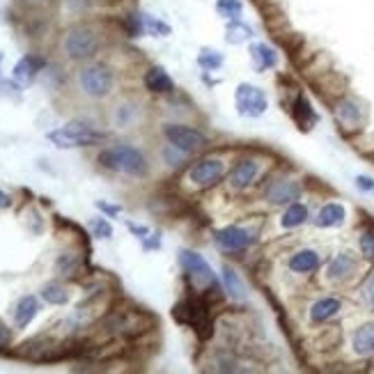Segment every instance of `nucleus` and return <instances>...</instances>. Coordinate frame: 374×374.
<instances>
[{
    "mask_svg": "<svg viewBox=\"0 0 374 374\" xmlns=\"http://www.w3.org/2000/svg\"><path fill=\"white\" fill-rule=\"evenodd\" d=\"M354 351L358 356H374V324H365L354 333Z\"/></svg>",
    "mask_w": 374,
    "mask_h": 374,
    "instance_id": "obj_17",
    "label": "nucleus"
},
{
    "mask_svg": "<svg viewBox=\"0 0 374 374\" xmlns=\"http://www.w3.org/2000/svg\"><path fill=\"white\" fill-rule=\"evenodd\" d=\"M44 67V60L37 55H26L21 57L17 62V67H14V78H17L19 83H30L35 76H37V71Z\"/></svg>",
    "mask_w": 374,
    "mask_h": 374,
    "instance_id": "obj_15",
    "label": "nucleus"
},
{
    "mask_svg": "<svg viewBox=\"0 0 374 374\" xmlns=\"http://www.w3.org/2000/svg\"><path fill=\"white\" fill-rule=\"evenodd\" d=\"M363 299L372 310H374V271L368 276V280L363 283Z\"/></svg>",
    "mask_w": 374,
    "mask_h": 374,
    "instance_id": "obj_33",
    "label": "nucleus"
},
{
    "mask_svg": "<svg viewBox=\"0 0 374 374\" xmlns=\"http://www.w3.org/2000/svg\"><path fill=\"white\" fill-rule=\"evenodd\" d=\"M340 308H342V303L337 299H321V301H317V303L312 306V310H310V319L315 321V324H321V321H326V319H330V317H335L337 312H340Z\"/></svg>",
    "mask_w": 374,
    "mask_h": 374,
    "instance_id": "obj_20",
    "label": "nucleus"
},
{
    "mask_svg": "<svg viewBox=\"0 0 374 374\" xmlns=\"http://www.w3.org/2000/svg\"><path fill=\"white\" fill-rule=\"evenodd\" d=\"M7 342H10V330H7L5 324L0 321V347H5Z\"/></svg>",
    "mask_w": 374,
    "mask_h": 374,
    "instance_id": "obj_36",
    "label": "nucleus"
},
{
    "mask_svg": "<svg viewBox=\"0 0 374 374\" xmlns=\"http://www.w3.org/2000/svg\"><path fill=\"white\" fill-rule=\"evenodd\" d=\"M7 207H12V198L0 191V209H7Z\"/></svg>",
    "mask_w": 374,
    "mask_h": 374,
    "instance_id": "obj_38",
    "label": "nucleus"
},
{
    "mask_svg": "<svg viewBox=\"0 0 374 374\" xmlns=\"http://www.w3.org/2000/svg\"><path fill=\"white\" fill-rule=\"evenodd\" d=\"M28 5H32V7H39V5H46L48 0H26Z\"/></svg>",
    "mask_w": 374,
    "mask_h": 374,
    "instance_id": "obj_39",
    "label": "nucleus"
},
{
    "mask_svg": "<svg viewBox=\"0 0 374 374\" xmlns=\"http://www.w3.org/2000/svg\"><path fill=\"white\" fill-rule=\"evenodd\" d=\"M179 264H182V269L186 271V276L196 280V285H200V287L216 285L214 271H212L209 264H207V260L203 255L191 253V250H184V253L179 255Z\"/></svg>",
    "mask_w": 374,
    "mask_h": 374,
    "instance_id": "obj_7",
    "label": "nucleus"
},
{
    "mask_svg": "<svg viewBox=\"0 0 374 374\" xmlns=\"http://www.w3.org/2000/svg\"><path fill=\"white\" fill-rule=\"evenodd\" d=\"M234 102H236V108H239V113L246 115V118H260V115L267 111V95H264L260 88L248 85V83L236 88Z\"/></svg>",
    "mask_w": 374,
    "mask_h": 374,
    "instance_id": "obj_6",
    "label": "nucleus"
},
{
    "mask_svg": "<svg viewBox=\"0 0 374 374\" xmlns=\"http://www.w3.org/2000/svg\"><path fill=\"white\" fill-rule=\"evenodd\" d=\"M319 227H337L344 223V207L337 203H328L326 207H321L317 218H315Z\"/></svg>",
    "mask_w": 374,
    "mask_h": 374,
    "instance_id": "obj_16",
    "label": "nucleus"
},
{
    "mask_svg": "<svg viewBox=\"0 0 374 374\" xmlns=\"http://www.w3.org/2000/svg\"><path fill=\"white\" fill-rule=\"evenodd\" d=\"M356 184H358V189H363V191H374V182L370 177H358Z\"/></svg>",
    "mask_w": 374,
    "mask_h": 374,
    "instance_id": "obj_35",
    "label": "nucleus"
},
{
    "mask_svg": "<svg viewBox=\"0 0 374 374\" xmlns=\"http://www.w3.org/2000/svg\"><path fill=\"white\" fill-rule=\"evenodd\" d=\"M250 57H253L257 71L276 67V60H278L276 53H273V48H269L267 44H253V46H250Z\"/></svg>",
    "mask_w": 374,
    "mask_h": 374,
    "instance_id": "obj_22",
    "label": "nucleus"
},
{
    "mask_svg": "<svg viewBox=\"0 0 374 374\" xmlns=\"http://www.w3.org/2000/svg\"><path fill=\"white\" fill-rule=\"evenodd\" d=\"M335 118L340 122L342 129H349V131H361L363 129V111L361 106L351 99H340L335 106Z\"/></svg>",
    "mask_w": 374,
    "mask_h": 374,
    "instance_id": "obj_11",
    "label": "nucleus"
},
{
    "mask_svg": "<svg viewBox=\"0 0 374 374\" xmlns=\"http://www.w3.org/2000/svg\"><path fill=\"white\" fill-rule=\"evenodd\" d=\"M361 253L368 257V260H374V232H363V236H361Z\"/></svg>",
    "mask_w": 374,
    "mask_h": 374,
    "instance_id": "obj_32",
    "label": "nucleus"
},
{
    "mask_svg": "<svg viewBox=\"0 0 374 374\" xmlns=\"http://www.w3.org/2000/svg\"><path fill=\"white\" fill-rule=\"evenodd\" d=\"M319 267V255L315 250H299L290 257V269L297 273H310Z\"/></svg>",
    "mask_w": 374,
    "mask_h": 374,
    "instance_id": "obj_21",
    "label": "nucleus"
},
{
    "mask_svg": "<svg viewBox=\"0 0 374 374\" xmlns=\"http://www.w3.org/2000/svg\"><path fill=\"white\" fill-rule=\"evenodd\" d=\"M135 106H127V104H122L115 108V122H118V127H127L129 122H131L135 118Z\"/></svg>",
    "mask_w": 374,
    "mask_h": 374,
    "instance_id": "obj_30",
    "label": "nucleus"
},
{
    "mask_svg": "<svg viewBox=\"0 0 374 374\" xmlns=\"http://www.w3.org/2000/svg\"><path fill=\"white\" fill-rule=\"evenodd\" d=\"M99 46H102V39H99V32L92 28L90 24H76L71 26L67 32H64L62 39V48L67 57L71 60H92L99 53Z\"/></svg>",
    "mask_w": 374,
    "mask_h": 374,
    "instance_id": "obj_2",
    "label": "nucleus"
},
{
    "mask_svg": "<svg viewBox=\"0 0 374 374\" xmlns=\"http://www.w3.org/2000/svg\"><path fill=\"white\" fill-rule=\"evenodd\" d=\"M198 62H200V67L212 71V69H218L223 64V55L218 51H203L198 57Z\"/></svg>",
    "mask_w": 374,
    "mask_h": 374,
    "instance_id": "obj_29",
    "label": "nucleus"
},
{
    "mask_svg": "<svg viewBox=\"0 0 374 374\" xmlns=\"http://www.w3.org/2000/svg\"><path fill=\"white\" fill-rule=\"evenodd\" d=\"M142 26H145V32L154 35V37H168L172 32L168 24H163V21L156 17H149V14H142Z\"/></svg>",
    "mask_w": 374,
    "mask_h": 374,
    "instance_id": "obj_27",
    "label": "nucleus"
},
{
    "mask_svg": "<svg viewBox=\"0 0 374 374\" xmlns=\"http://www.w3.org/2000/svg\"><path fill=\"white\" fill-rule=\"evenodd\" d=\"M165 138L175 149L184 154H198L209 145L207 135L198 129H191V127H184V124H168L165 127Z\"/></svg>",
    "mask_w": 374,
    "mask_h": 374,
    "instance_id": "obj_5",
    "label": "nucleus"
},
{
    "mask_svg": "<svg viewBox=\"0 0 374 374\" xmlns=\"http://www.w3.org/2000/svg\"><path fill=\"white\" fill-rule=\"evenodd\" d=\"M356 269H358V262L354 260V255L340 253L330 260L326 273H328V280H333V283H342V280H349L351 276H354Z\"/></svg>",
    "mask_w": 374,
    "mask_h": 374,
    "instance_id": "obj_13",
    "label": "nucleus"
},
{
    "mask_svg": "<svg viewBox=\"0 0 374 374\" xmlns=\"http://www.w3.org/2000/svg\"><path fill=\"white\" fill-rule=\"evenodd\" d=\"M216 12H218L221 17H225L227 21H236L241 19L243 5L239 0H218V3H216Z\"/></svg>",
    "mask_w": 374,
    "mask_h": 374,
    "instance_id": "obj_26",
    "label": "nucleus"
},
{
    "mask_svg": "<svg viewBox=\"0 0 374 374\" xmlns=\"http://www.w3.org/2000/svg\"><path fill=\"white\" fill-rule=\"evenodd\" d=\"M306 221H308V207L306 205L292 203L290 207H287V212L283 214V227H287V230L303 225Z\"/></svg>",
    "mask_w": 374,
    "mask_h": 374,
    "instance_id": "obj_23",
    "label": "nucleus"
},
{
    "mask_svg": "<svg viewBox=\"0 0 374 374\" xmlns=\"http://www.w3.org/2000/svg\"><path fill=\"white\" fill-rule=\"evenodd\" d=\"M90 227H92V234L99 236V239H111V236H113L111 223L104 221V218H95V221L90 223Z\"/></svg>",
    "mask_w": 374,
    "mask_h": 374,
    "instance_id": "obj_31",
    "label": "nucleus"
},
{
    "mask_svg": "<svg viewBox=\"0 0 374 374\" xmlns=\"http://www.w3.org/2000/svg\"><path fill=\"white\" fill-rule=\"evenodd\" d=\"M257 172H260V163L253 159H243L239 161L230 172V189L234 191H243L246 186H250L257 179Z\"/></svg>",
    "mask_w": 374,
    "mask_h": 374,
    "instance_id": "obj_12",
    "label": "nucleus"
},
{
    "mask_svg": "<svg viewBox=\"0 0 374 374\" xmlns=\"http://www.w3.org/2000/svg\"><path fill=\"white\" fill-rule=\"evenodd\" d=\"M78 85H81L85 97L104 99L113 92L115 76L106 64H90V67L78 71Z\"/></svg>",
    "mask_w": 374,
    "mask_h": 374,
    "instance_id": "obj_4",
    "label": "nucleus"
},
{
    "mask_svg": "<svg viewBox=\"0 0 374 374\" xmlns=\"http://www.w3.org/2000/svg\"><path fill=\"white\" fill-rule=\"evenodd\" d=\"M97 207H99V209H104L106 214H111V216L120 214V207H111V205H106V203H97Z\"/></svg>",
    "mask_w": 374,
    "mask_h": 374,
    "instance_id": "obj_37",
    "label": "nucleus"
},
{
    "mask_svg": "<svg viewBox=\"0 0 374 374\" xmlns=\"http://www.w3.org/2000/svg\"><path fill=\"white\" fill-rule=\"evenodd\" d=\"M99 163H102L106 170L124 172V175H131V177H145L149 172L147 159L142 156L140 149H135L131 145H115L111 149H104V152L99 154Z\"/></svg>",
    "mask_w": 374,
    "mask_h": 374,
    "instance_id": "obj_1",
    "label": "nucleus"
},
{
    "mask_svg": "<svg viewBox=\"0 0 374 374\" xmlns=\"http://www.w3.org/2000/svg\"><path fill=\"white\" fill-rule=\"evenodd\" d=\"M0 60H3V55H0Z\"/></svg>",
    "mask_w": 374,
    "mask_h": 374,
    "instance_id": "obj_40",
    "label": "nucleus"
},
{
    "mask_svg": "<svg viewBox=\"0 0 374 374\" xmlns=\"http://www.w3.org/2000/svg\"><path fill=\"white\" fill-rule=\"evenodd\" d=\"M301 196V184L294 179H276L267 186V200L273 205H292Z\"/></svg>",
    "mask_w": 374,
    "mask_h": 374,
    "instance_id": "obj_10",
    "label": "nucleus"
},
{
    "mask_svg": "<svg viewBox=\"0 0 374 374\" xmlns=\"http://www.w3.org/2000/svg\"><path fill=\"white\" fill-rule=\"evenodd\" d=\"M225 172V165L218 159H205L196 163L193 168L189 170V179L193 182V186H200V189H207V186L216 184L218 179L223 177Z\"/></svg>",
    "mask_w": 374,
    "mask_h": 374,
    "instance_id": "obj_8",
    "label": "nucleus"
},
{
    "mask_svg": "<svg viewBox=\"0 0 374 374\" xmlns=\"http://www.w3.org/2000/svg\"><path fill=\"white\" fill-rule=\"evenodd\" d=\"M48 140L53 142L57 147H92V145H99V142L106 140V133L97 131L92 129L88 122H69L64 124L62 129L57 131L48 133Z\"/></svg>",
    "mask_w": 374,
    "mask_h": 374,
    "instance_id": "obj_3",
    "label": "nucleus"
},
{
    "mask_svg": "<svg viewBox=\"0 0 374 374\" xmlns=\"http://www.w3.org/2000/svg\"><path fill=\"white\" fill-rule=\"evenodd\" d=\"M223 276H225V287H227V294H230V297L236 299V301L246 299V287H243L241 278H239V273H236L234 269L225 267V269H223Z\"/></svg>",
    "mask_w": 374,
    "mask_h": 374,
    "instance_id": "obj_25",
    "label": "nucleus"
},
{
    "mask_svg": "<svg viewBox=\"0 0 374 374\" xmlns=\"http://www.w3.org/2000/svg\"><path fill=\"white\" fill-rule=\"evenodd\" d=\"M214 239L218 243V248L225 250V253H241V250H246L250 246L253 236L243 227H225V230H218V232L214 234Z\"/></svg>",
    "mask_w": 374,
    "mask_h": 374,
    "instance_id": "obj_9",
    "label": "nucleus"
},
{
    "mask_svg": "<svg viewBox=\"0 0 374 374\" xmlns=\"http://www.w3.org/2000/svg\"><path fill=\"white\" fill-rule=\"evenodd\" d=\"M39 310V303L35 297H24L19 301L17 310H14V321H17L19 328H26L28 324H30L35 319V315H37Z\"/></svg>",
    "mask_w": 374,
    "mask_h": 374,
    "instance_id": "obj_19",
    "label": "nucleus"
},
{
    "mask_svg": "<svg viewBox=\"0 0 374 374\" xmlns=\"http://www.w3.org/2000/svg\"><path fill=\"white\" fill-rule=\"evenodd\" d=\"M145 88L149 92H156V95H168V92L175 90V83H172V78L163 67H152L145 74Z\"/></svg>",
    "mask_w": 374,
    "mask_h": 374,
    "instance_id": "obj_14",
    "label": "nucleus"
},
{
    "mask_svg": "<svg viewBox=\"0 0 374 374\" xmlns=\"http://www.w3.org/2000/svg\"><path fill=\"white\" fill-rule=\"evenodd\" d=\"M292 118L297 120V124L303 129V131H308V129H312V124L317 122V115L312 113L310 104H308L306 97H297V102H294V108H292Z\"/></svg>",
    "mask_w": 374,
    "mask_h": 374,
    "instance_id": "obj_18",
    "label": "nucleus"
},
{
    "mask_svg": "<svg viewBox=\"0 0 374 374\" xmlns=\"http://www.w3.org/2000/svg\"><path fill=\"white\" fill-rule=\"evenodd\" d=\"M41 299L51 306H64L69 301V292L67 287H62L60 283H48L44 285V290H41Z\"/></svg>",
    "mask_w": 374,
    "mask_h": 374,
    "instance_id": "obj_24",
    "label": "nucleus"
},
{
    "mask_svg": "<svg viewBox=\"0 0 374 374\" xmlns=\"http://www.w3.org/2000/svg\"><path fill=\"white\" fill-rule=\"evenodd\" d=\"M250 37H253V30L246 24H241L239 19L227 26V41H232V44H239V41H246Z\"/></svg>",
    "mask_w": 374,
    "mask_h": 374,
    "instance_id": "obj_28",
    "label": "nucleus"
},
{
    "mask_svg": "<svg viewBox=\"0 0 374 374\" xmlns=\"http://www.w3.org/2000/svg\"><path fill=\"white\" fill-rule=\"evenodd\" d=\"M92 3H95V0H67V5H69L74 12H85Z\"/></svg>",
    "mask_w": 374,
    "mask_h": 374,
    "instance_id": "obj_34",
    "label": "nucleus"
}]
</instances>
